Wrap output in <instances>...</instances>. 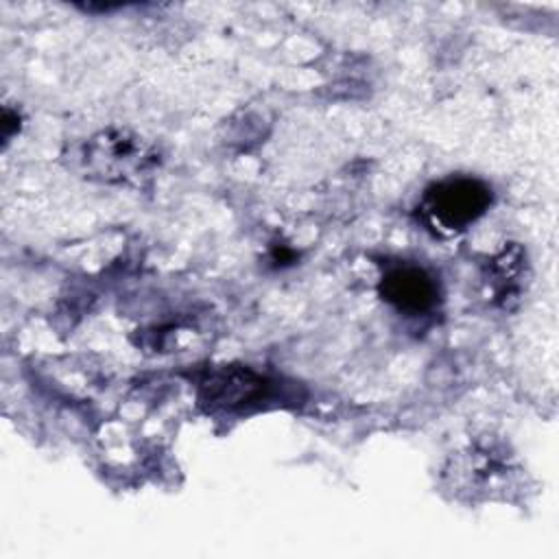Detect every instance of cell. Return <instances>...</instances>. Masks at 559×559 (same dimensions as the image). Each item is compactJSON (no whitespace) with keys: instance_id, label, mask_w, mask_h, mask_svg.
Returning a JSON list of instances; mask_svg holds the SVG:
<instances>
[{"instance_id":"obj_2","label":"cell","mask_w":559,"mask_h":559,"mask_svg":"<svg viewBox=\"0 0 559 559\" xmlns=\"http://www.w3.org/2000/svg\"><path fill=\"white\" fill-rule=\"evenodd\" d=\"M380 295L397 310L419 314L437 304L439 290L435 280L424 269L402 264L384 273L380 282Z\"/></svg>"},{"instance_id":"obj_1","label":"cell","mask_w":559,"mask_h":559,"mask_svg":"<svg viewBox=\"0 0 559 559\" xmlns=\"http://www.w3.org/2000/svg\"><path fill=\"white\" fill-rule=\"evenodd\" d=\"M491 205V188L480 179L452 177L430 186L421 199V214L432 227L461 231Z\"/></svg>"},{"instance_id":"obj_3","label":"cell","mask_w":559,"mask_h":559,"mask_svg":"<svg viewBox=\"0 0 559 559\" xmlns=\"http://www.w3.org/2000/svg\"><path fill=\"white\" fill-rule=\"evenodd\" d=\"M264 380L258 378L249 369H221L214 371L205 382H203V402L210 406H221V408H234L247 402L258 400L264 395Z\"/></svg>"},{"instance_id":"obj_4","label":"cell","mask_w":559,"mask_h":559,"mask_svg":"<svg viewBox=\"0 0 559 559\" xmlns=\"http://www.w3.org/2000/svg\"><path fill=\"white\" fill-rule=\"evenodd\" d=\"M85 157L92 166H96L98 162H105V168L100 173H105L107 179H111V177L124 179L135 168L142 170V166L146 162L144 157H148V155L140 148V144L135 140L127 138L124 133H118V135L103 133L87 146Z\"/></svg>"}]
</instances>
